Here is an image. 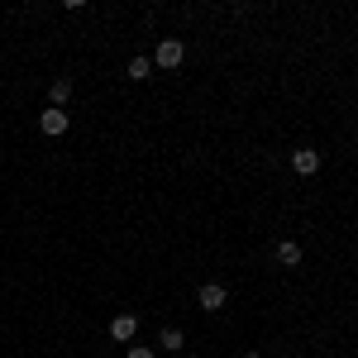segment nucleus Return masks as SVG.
Here are the masks:
<instances>
[{
  "label": "nucleus",
  "mask_w": 358,
  "mask_h": 358,
  "mask_svg": "<svg viewBox=\"0 0 358 358\" xmlns=\"http://www.w3.org/2000/svg\"><path fill=\"white\" fill-rule=\"evenodd\" d=\"M182 57H187L182 38H163V43L153 48V62H158V67H182Z\"/></svg>",
  "instance_id": "nucleus-1"
},
{
  "label": "nucleus",
  "mask_w": 358,
  "mask_h": 358,
  "mask_svg": "<svg viewBox=\"0 0 358 358\" xmlns=\"http://www.w3.org/2000/svg\"><path fill=\"white\" fill-rule=\"evenodd\" d=\"M224 301H229V292H224L220 282H206V287L196 292V306H201V310H224Z\"/></svg>",
  "instance_id": "nucleus-2"
},
{
  "label": "nucleus",
  "mask_w": 358,
  "mask_h": 358,
  "mask_svg": "<svg viewBox=\"0 0 358 358\" xmlns=\"http://www.w3.org/2000/svg\"><path fill=\"white\" fill-rule=\"evenodd\" d=\"M67 124H72V120H67V110H57V106H48V110L38 115V129H43V134H48V138L67 134Z\"/></svg>",
  "instance_id": "nucleus-3"
},
{
  "label": "nucleus",
  "mask_w": 358,
  "mask_h": 358,
  "mask_svg": "<svg viewBox=\"0 0 358 358\" xmlns=\"http://www.w3.org/2000/svg\"><path fill=\"white\" fill-rule=\"evenodd\" d=\"M292 167H296L301 177H315V172H320V153H315V148H296V153H292Z\"/></svg>",
  "instance_id": "nucleus-4"
},
{
  "label": "nucleus",
  "mask_w": 358,
  "mask_h": 358,
  "mask_svg": "<svg viewBox=\"0 0 358 358\" xmlns=\"http://www.w3.org/2000/svg\"><path fill=\"white\" fill-rule=\"evenodd\" d=\"M134 330H138L134 315H115V320H110V339H120V344H129V339H134Z\"/></svg>",
  "instance_id": "nucleus-5"
},
{
  "label": "nucleus",
  "mask_w": 358,
  "mask_h": 358,
  "mask_svg": "<svg viewBox=\"0 0 358 358\" xmlns=\"http://www.w3.org/2000/svg\"><path fill=\"white\" fill-rule=\"evenodd\" d=\"M277 263H282V268H301V244H296V239H282V244H277Z\"/></svg>",
  "instance_id": "nucleus-6"
},
{
  "label": "nucleus",
  "mask_w": 358,
  "mask_h": 358,
  "mask_svg": "<svg viewBox=\"0 0 358 358\" xmlns=\"http://www.w3.org/2000/svg\"><path fill=\"white\" fill-rule=\"evenodd\" d=\"M182 344H187V339H182V330H177V325H167V330L158 334V349H167V354H182Z\"/></svg>",
  "instance_id": "nucleus-7"
},
{
  "label": "nucleus",
  "mask_w": 358,
  "mask_h": 358,
  "mask_svg": "<svg viewBox=\"0 0 358 358\" xmlns=\"http://www.w3.org/2000/svg\"><path fill=\"white\" fill-rule=\"evenodd\" d=\"M153 77V57H134L129 62V82H148Z\"/></svg>",
  "instance_id": "nucleus-8"
},
{
  "label": "nucleus",
  "mask_w": 358,
  "mask_h": 358,
  "mask_svg": "<svg viewBox=\"0 0 358 358\" xmlns=\"http://www.w3.org/2000/svg\"><path fill=\"white\" fill-rule=\"evenodd\" d=\"M48 96H53V106H57V110H62V101H72V82H67V77H57Z\"/></svg>",
  "instance_id": "nucleus-9"
},
{
  "label": "nucleus",
  "mask_w": 358,
  "mask_h": 358,
  "mask_svg": "<svg viewBox=\"0 0 358 358\" xmlns=\"http://www.w3.org/2000/svg\"><path fill=\"white\" fill-rule=\"evenodd\" d=\"M129 358H158V354H153L148 344H134V349H129Z\"/></svg>",
  "instance_id": "nucleus-10"
},
{
  "label": "nucleus",
  "mask_w": 358,
  "mask_h": 358,
  "mask_svg": "<svg viewBox=\"0 0 358 358\" xmlns=\"http://www.w3.org/2000/svg\"><path fill=\"white\" fill-rule=\"evenodd\" d=\"M244 358H258V354H244Z\"/></svg>",
  "instance_id": "nucleus-11"
}]
</instances>
